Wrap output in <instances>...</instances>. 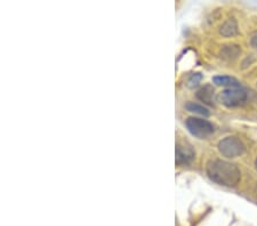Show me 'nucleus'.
Segmentation results:
<instances>
[{
    "label": "nucleus",
    "mask_w": 257,
    "mask_h": 226,
    "mask_svg": "<svg viewBox=\"0 0 257 226\" xmlns=\"http://www.w3.org/2000/svg\"><path fill=\"white\" fill-rule=\"evenodd\" d=\"M251 46L254 48H257V34L251 38Z\"/></svg>",
    "instance_id": "nucleus-11"
},
{
    "label": "nucleus",
    "mask_w": 257,
    "mask_h": 226,
    "mask_svg": "<svg viewBox=\"0 0 257 226\" xmlns=\"http://www.w3.org/2000/svg\"><path fill=\"white\" fill-rule=\"evenodd\" d=\"M247 100L246 90L241 87H231L223 90L221 94V102L227 108L241 105Z\"/></svg>",
    "instance_id": "nucleus-3"
},
{
    "label": "nucleus",
    "mask_w": 257,
    "mask_h": 226,
    "mask_svg": "<svg viewBox=\"0 0 257 226\" xmlns=\"http://www.w3.org/2000/svg\"><path fill=\"white\" fill-rule=\"evenodd\" d=\"M207 174L213 182L223 186H235L241 178L239 168L224 160H214L208 162Z\"/></svg>",
    "instance_id": "nucleus-1"
},
{
    "label": "nucleus",
    "mask_w": 257,
    "mask_h": 226,
    "mask_svg": "<svg viewBox=\"0 0 257 226\" xmlns=\"http://www.w3.org/2000/svg\"><path fill=\"white\" fill-rule=\"evenodd\" d=\"M218 150L226 158H235L243 153L244 145L237 137H226L219 142Z\"/></svg>",
    "instance_id": "nucleus-4"
},
{
    "label": "nucleus",
    "mask_w": 257,
    "mask_h": 226,
    "mask_svg": "<svg viewBox=\"0 0 257 226\" xmlns=\"http://www.w3.org/2000/svg\"><path fill=\"white\" fill-rule=\"evenodd\" d=\"M185 125L190 133L198 138L208 137L215 130L214 126L209 121L199 118H189Z\"/></svg>",
    "instance_id": "nucleus-2"
},
{
    "label": "nucleus",
    "mask_w": 257,
    "mask_h": 226,
    "mask_svg": "<svg viewBox=\"0 0 257 226\" xmlns=\"http://www.w3.org/2000/svg\"><path fill=\"white\" fill-rule=\"evenodd\" d=\"M255 192H256V195H257V186H256V190H255Z\"/></svg>",
    "instance_id": "nucleus-12"
},
{
    "label": "nucleus",
    "mask_w": 257,
    "mask_h": 226,
    "mask_svg": "<svg viewBox=\"0 0 257 226\" xmlns=\"http://www.w3.org/2000/svg\"><path fill=\"white\" fill-rule=\"evenodd\" d=\"M202 79V77L200 73H196V75H193L191 78L189 79V86L190 87H193V86H197L200 80Z\"/></svg>",
    "instance_id": "nucleus-10"
},
{
    "label": "nucleus",
    "mask_w": 257,
    "mask_h": 226,
    "mask_svg": "<svg viewBox=\"0 0 257 226\" xmlns=\"http://www.w3.org/2000/svg\"><path fill=\"white\" fill-rule=\"evenodd\" d=\"M213 81H214V84H216L218 86H225V87H227V88L241 87V86H240V82L237 79H234V78H232V77H227V76L214 77Z\"/></svg>",
    "instance_id": "nucleus-8"
},
{
    "label": "nucleus",
    "mask_w": 257,
    "mask_h": 226,
    "mask_svg": "<svg viewBox=\"0 0 257 226\" xmlns=\"http://www.w3.org/2000/svg\"><path fill=\"white\" fill-rule=\"evenodd\" d=\"M185 109L190 111V112H192V113L200 114V116H205V117L209 116V111L207 110L204 105L198 104V103H194V102L186 103Z\"/></svg>",
    "instance_id": "nucleus-9"
},
{
    "label": "nucleus",
    "mask_w": 257,
    "mask_h": 226,
    "mask_svg": "<svg viewBox=\"0 0 257 226\" xmlns=\"http://www.w3.org/2000/svg\"><path fill=\"white\" fill-rule=\"evenodd\" d=\"M193 158H194V152L191 149V146L177 144L176 146V163L177 164H186L191 162Z\"/></svg>",
    "instance_id": "nucleus-5"
},
{
    "label": "nucleus",
    "mask_w": 257,
    "mask_h": 226,
    "mask_svg": "<svg viewBox=\"0 0 257 226\" xmlns=\"http://www.w3.org/2000/svg\"><path fill=\"white\" fill-rule=\"evenodd\" d=\"M221 32L222 36L224 37H232L238 34V23L234 19L227 20L226 22L221 27Z\"/></svg>",
    "instance_id": "nucleus-7"
},
{
    "label": "nucleus",
    "mask_w": 257,
    "mask_h": 226,
    "mask_svg": "<svg viewBox=\"0 0 257 226\" xmlns=\"http://www.w3.org/2000/svg\"><path fill=\"white\" fill-rule=\"evenodd\" d=\"M256 169H257V159H256Z\"/></svg>",
    "instance_id": "nucleus-13"
},
{
    "label": "nucleus",
    "mask_w": 257,
    "mask_h": 226,
    "mask_svg": "<svg viewBox=\"0 0 257 226\" xmlns=\"http://www.w3.org/2000/svg\"><path fill=\"white\" fill-rule=\"evenodd\" d=\"M214 96H215L214 88L209 85L205 86L204 88H201L197 93V97L199 98V100L207 103V104H209V105L214 104Z\"/></svg>",
    "instance_id": "nucleus-6"
}]
</instances>
